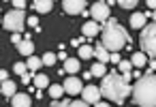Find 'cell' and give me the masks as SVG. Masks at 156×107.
<instances>
[{"label":"cell","instance_id":"cell-3","mask_svg":"<svg viewBox=\"0 0 156 107\" xmlns=\"http://www.w3.org/2000/svg\"><path fill=\"white\" fill-rule=\"evenodd\" d=\"M133 101L139 107H156V75H143L133 86Z\"/></svg>","mask_w":156,"mask_h":107},{"label":"cell","instance_id":"cell-5","mask_svg":"<svg viewBox=\"0 0 156 107\" xmlns=\"http://www.w3.org/2000/svg\"><path fill=\"white\" fill-rule=\"evenodd\" d=\"M24 24H26V15L24 11H9L5 17H2V26L13 32V34H20L24 30Z\"/></svg>","mask_w":156,"mask_h":107},{"label":"cell","instance_id":"cell-24","mask_svg":"<svg viewBox=\"0 0 156 107\" xmlns=\"http://www.w3.org/2000/svg\"><path fill=\"white\" fill-rule=\"evenodd\" d=\"M41 60H43V64H47V66H54V64H56V60H58V56H56V54H51V52H47V54H45Z\"/></svg>","mask_w":156,"mask_h":107},{"label":"cell","instance_id":"cell-32","mask_svg":"<svg viewBox=\"0 0 156 107\" xmlns=\"http://www.w3.org/2000/svg\"><path fill=\"white\" fill-rule=\"evenodd\" d=\"M13 7H15V11H22L26 7V2H24V0H13Z\"/></svg>","mask_w":156,"mask_h":107},{"label":"cell","instance_id":"cell-20","mask_svg":"<svg viewBox=\"0 0 156 107\" xmlns=\"http://www.w3.org/2000/svg\"><path fill=\"white\" fill-rule=\"evenodd\" d=\"M26 66H28V71H32V73H34L37 69H41V66H43V60H41V58H37V56H30V58L26 60Z\"/></svg>","mask_w":156,"mask_h":107},{"label":"cell","instance_id":"cell-8","mask_svg":"<svg viewBox=\"0 0 156 107\" xmlns=\"http://www.w3.org/2000/svg\"><path fill=\"white\" fill-rule=\"evenodd\" d=\"M62 9L69 13V15H81L86 11V2L83 0H64L62 2Z\"/></svg>","mask_w":156,"mask_h":107},{"label":"cell","instance_id":"cell-15","mask_svg":"<svg viewBox=\"0 0 156 107\" xmlns=\"http://www.w3.org/2000/svg\"><path fill=\"white\" fill-rule=\"evenodd\" d=\"M94 56H96V58L101 60V64H105V62H109V56H111V54H109V52H107V49L103 47V43H96Z\"/></svg>","mask_w":156,"mask_h":107},{"label":"cell","instance_id":"cell-4","mask_svg":"<svg viewBox=\"0 0 156 107\" xmlns=\"http://www.w3.org/2000/svg\"><path fill=\"white\" fill-rule=\"evenodd\" d=\"M139 43H141V49H143L145 56L156 58V24H150L141 30Z\"/></svg>","mask_w":156,"mask_h":107},{"label":"cell","instance_id":"cell-16","mask_svg":"<svg viewBox=\"0 0 156 107\" xmlns=\"http://www.w3.org/2000/svg\"><path fill=\"white\" fill-rule=\"evenodd\" d=\"M79 64H81V60H79V58H69V60L64 62V71H66V73H71V75H75V73L79 71Z\"/></svg>","mask_w":156,"mask_h":107},{"label":"cell","instance_id":"cell-34","mask_svg":"<svg viewBox=\"0 0 156 107\" xmlns=\"http://www.w3.org/2000/svg\"><path fill=\"white\" fill-rule=\"evenodd\" d=\"M147 64H150V66H147V75H154V71H156V60H150Z\"/></svg>","mask_w":156,"mask_h":107},{"label":"cell","instance_id":"cell-33","mask_svg":"<svg viewBox=\"0 0 156 107\" xmlns=\"http://www.w3.org/2000/svg\"><path fill=\"white\" fill-rule=\"evenodd\" d=\"M109 62H113V64H120V62H122L120 54H111V56H109Z\"/></svg>","mask_w":156,"mask_h":107},{"label":"cell","instance_id":"cell-11","mask_svg":"<svg viewBox=\"0 0 156 107\" xmlns=\"http://www.w3.org/2000/svg\"><path fill=\"white\" fill-rule=\"evenodd\" d=\"M81 30H83V37H96V34L103 30V26L96 24L94 20H90V22H86V24L81 26Z\"/></svg>","mask_w":156,"mask_h":107},{"label":"cell","instance_id":"cell-39","mask_svg":"<svg viewBox=\"0 0 156 107\" xmlns=\"http://www.w3.org/2000/svg\"><path fill=\"white\" fill-rule=\"evenodd\" d=\"M147 7H150V9H154V11H156V0H147Z\"/></svg>","mask_w":156,"mask_h":107},{"label":"cell","instance_id":"cell-2","mask_svg":"<svg viewBox=\"0 0 156 107\" xmlns=\"http://www.w3.org/2000/svg\"><path fill=\"white\" fill-rule=\"evenodd\" d=\"M130 84H124L122 81V75H118L115 71L107 77H103V84H101V96H107L109 101L113 103H124L126 96L130 94Z\"/></svg>","mask_w":156,"mask_h":107},{"label":"cell","instance_id":"cell-29","mask_svg":"<svg viewBox=\"0 0 156 107\" xmlns=\"http://www.w3.org/2000/svg\"><path fill=\"white\" fill-rule=\"evenodd\" d=\"M83 43H86V39H83V37H79V39H73V41H71V45H73V47H77V49H79Z\"/></svg>","mask_w":156,"mask_h":107},{"label":"cell","instance_id":"cell-31","mask_svg":"<svg viewBox=\"0 0 156 107\" xmlns=\"http://www.w3.org/2000/svg\"><path fill=\"white\" fill-rule=\"evenodd\" d=\"M69 103H71V101L62 98V101H54V103H51V107H69Z\"/></svg>","mask_w":156,"mask_h":107},{"label":"cell","instance_id":"cell-43","mask_svg":"<svg viewBox=\"0 0 156 107\" xmlns=\"http://www.w3.org/2000/svg\"><path fill=\"white\" fill-rule=\"evenodd\" d=\"M0 92H2V90H0Z\"/></svg>","mask_w":156,"mask_h":107},{"label":"cell","instance_id":"cell-25","mask_svg":"<svg viewBox=\"0 0 156 107\" xmlns=\"http://www.w3.org/2000/svg\"><path fill=\"white\" fill-rule=\"evenodd\" d=\"M122 9H135L137 7V0H120V2H118Z\"/></svg>","mask_w":156,"mask_h":107},{"label":"cell","instance_id":"cell-30","mask_svg":"<svg viewBox=\"0 0 156 107\" xmlns=\"http://www.w3.org/2000/svg\"><path fill=\"white\" fill-rule=\"evenodd\" d=\"M69 107H90V105H88L86 101H71Z\"/></svg>","mask_w":156,"mask_h":107},{"label":"cell","instance_id":"cell-12","mask_svg":"<svg viewBox=\"0 0 156 107\" xmlns=\"http://www.w3.org/2000/svg\"><path fill=\"white\" fill-rule=\"evenodd\" d=\"M145 26H147V17H145V13H133V15H130V28L143 30Z\"/></svg>","mask_w":156,"mask_h":107},{"label":"cell","instance_id":"cell-23","mask_svg":"<svg viewBox=\"0 0 156 107\" xmlns=\"http://www.w3.org/2000/svg\"><path fill=\"white\" fill-rule=\"evenodd\" d=\"M92 56H94V49H92L90 45H81V47H79V58L86 60V58H92Z\"/></svg>","mask_w":156,"mask_h":107},{"label":"cell","instance_id":"cell-18","mask_svg":"<svg viewBox=\"0 0 156 107\" xmlns=\"http://www.w3.org/2000/svg\"><path fill=\"white\" fill-rule=\"evenodd\" d=\"M130 64H133V66H137V69H141V66H145V64H147V56H145L143 52H139V54H133V58H130Z\"/></svg>","mask_w":156,"mask_h":107},{"label":"cell","instance_id":"cell-36","mask_svg":"<svg viewBox=\"0 0 156 107\" xmlns=\"http://www.w3.org/2000/svg\"><path fill=\"white\" fill-rule=\"evenodd\" d=\"M7 79H9V73L5 69H0V81H7Z\"/></svg>","mask_w":156,"mask_h":107},{"label":"cell","instance_id":"cell-13","mask_svg":"<svg viewBox=\"0 0 156 107\" xmlns=\"http://www.w3.org/2000/svg\"><path fill=\"white\" fill-rule=\"evenodd\" d=\"M17 52L22 54V56H26V58H30V56H34V43L30 41V39H24L20 45H17Z\"/></svg>","mask_w":156,"mask_h":107},{"label":"cell","instance_id":"cell-40","mask_svg":"<svg viewBox=\"0 0 156 107\" xmlns=\"http://www.w3.org/2000/svg\"><path fill=\"white\" fill-rule=\"evenodd\" d=\"M94 107H109V103H96Z\"/></svg>","mask_w":156,"mask_h":107},{"label":"cell","instance_id":"cell-28","mask_svg":"<svg viewBox=\"0 0 156 107\" xmlns=\"http://www.w3.org/2000/svg\"><path fill=\"white\" fill-rule=\"evenodd\" d=\"M32 79H34V73H32V71H26V73L22 75V81H24V84H28V81H32Z\"/></svg>","mask_w":156,"mask_h":107},{"label":"cell","instance_id":"cell-17","mask_svg":"<svg viewBox=\"0 0 156 107\" xmlns=\"http://www.w3.org/2000/svg\"><path fill=\"white\" fill-rule=\"evenodd\" d=\"M0 90H2V94H7L9 98H13V96L17 94V92H15L17 88H15V84H13L11 79H7V81H2V86H0Z\"/></svg>","mask_w":156,"mask_h":107},{"label":"cell","instance_id":"cell-37","mask_svg":"<svg viewBox=\"0 0 156 107\" xmlns=\"http://www.w3.org/2000/svg\"><path fill=\"white\" fill-rule=\"evenodd\" d=\"M11 43H17V45H20V43H22V37H20V34H11Z\"/></svg>","mask_w":156,"mask_h":107},{"label":"cell","instance_id":"cell-38","mask_svg":"<svg viewBox=\"0 0 156 107\" xmlns=\"http://www.w3.org/2000/svg\"><path fill=\"white\" fill-rule=\"evenodd\" d=\"M58 60H64V62L69 60V56H66V52H64V49H60V54H58Z\"/></svg>","mask_w":156,"mask_h":107},{"label":"cell","instance_id":"cell-42","mask_svg":"<svg viewBox=\"0 0 156 107\" xmlns=\"http://www.w3.org/2000/svg\"><path fill=\"white\" fill-rule=\"evenodd\" d=\"M0 26H2V17H0Z\"/></svg>","mask_w":156,"mask_h":107},{"label":"cell","instance_id":"cell-6","mask_svg":"<svg viewBox=\"0 0 156 107\" xmlns=\"http://www.w3.org/2000/svg\"><path fill=\"white\" fill-rule=\"evenodd\" d=\"M90 15H92V20L96 24L107 22L109 20V7H107V2H94L92 9H90Z\"/></svg>","mask_w":156,"mask_h":107},{"label":"cell","instance_id":"cell-41","mask_svg":"<svg viewBox=\"0 0 156 107\" xmlns=\"http://www.w3.org/2000/svg\"><path fill=\"white\" fill-rule=\"evenodd\" d=\"M152 17H154V24H156V11H154V13H152Z\"/></svg>","mask_w":156,"mask_h":107},{"label":"cell","instance_id":"cell-26","mask_svg":"<svg viewBox=\"0 0 156 107\" xmlns=\"http://www.w3.org/2000/svg\"><path fill=\"white\" fill-rule=\"evenodd\" d=\"M118 66H120V71H122V73H130V66H133V64H130V60H122Z\"/></svg>","mask_w":156,"mask_h":107},{"label":"cell","instance_id":"cell-21","mask_svg":"<svg viewBox=\"0 0 156 107\" xmlns=\"http://www.w3.org/2000/svg\"><path fill=\"white\" fill-rule=\"evenodd\" d=\"M90 73H92V77H105L107 69H105V64H101V62H94V64H92V69H90Z\"/></svg>","mask_w":156,"mask_h":107},{"label":"cell","instance_id":"cell-1","mask_svg":"<svg viewBox=\"0 0 156 107\" xmlns=\"http://www.w3.org/2000/svg\"><path fill=\"white\" fill-rule=\"evenodd\" d=\"M103 39H101V43H103V47L109 52V54H118L126 43H128V32L124 30V26H120V22L118 20H107L105 22V26H103Z\"/></svg>","mask_w":156,"mask_h":107},{"label":"cell","instance_id":"cell-7","mask_svg":"<svg viewBox=\"0 0 156 107\" xmlns=\"http://www.w3.org/2000/svg\"><path fill=\"white\" fill-rule=\"evenodd\" d=\"M81 101H86L88 105H90V103H92V105L101 103V88H96V86H86V88L81 90Z\"/></svg>","mask_w":156,"mask_h":107},{"label":"cell","instance_id":"cell-27","mask_svg":"<svg viewBox=\"0 0 156 107\" xmlns=\"http://www.w3.org/2000/svg\"><path fill=\"white\" fill-rule=\"evenodd\" d=\"M13 69H15V73H17V75H24L28 66H26V62H17V64H15Z\"/></svg>","mask_w":156,"mask_h":107},{"label":"cell","instance_id":"cell-35","mask_svg":"<svg viewBox=\"0 0 156 107\" xmlns=\"http://www.w3.org/2000/svg\"><path fill=\"white\" fill-rule=\"evenodd\" d=\"M28 26H32V28L39 30V20H37V17H28Z\"/></svg>","mask_w":156,"mask_h":107},{"label":"cell","instance_id":"cell-14","mask_svg":"<svg viewBox=\"0 0 156 107\" xmlns=\"http://www.w3.org/2000/svg\"><path fill=\"white\" fill-rule=\"evenodd\" d=\"M32 9H34L37 13H49V11L54 9V2H51V0H34V2H32Z\"/></svg>","mask_w":156,"mask_h":107},{"label":"cell","instance_id":"cell-10","mask_svg":"<svg viewBox=\"0 0 156 107\" xmlns=\"http://www.w3.org/2000/svg\"><path fill=\"white\" fill-rule=\"evenodd\" d=\"M11 105H13V107H30V105H32V98L28 96V92H17V94L11 98Z\"/></svg>","mask_w":156,"mask_h":107},{"label":"cell","instance_id":"cell-19","mask_svg":"<svg viewBox=\"0 0 156 107\" xmlns=\"http://www.w3.org/2000/svg\"><path fill=\"white\" fill-rule=\"evenodd\" d=\"M62 94H64V86H60V84L49 86V96H51L54 101H60V98H62Z\"/></svg>","mask_w":156,"mask_h":107},{"label":"cell","instance_id":"cell-9","mask_svg":"<svg viewBox=\"0 0 156 107\" xmlns=\"http://www.w3.org/2000/svg\"><path fill=\"white\" fill-rule=\"evenodd\" d=\"M81 77H66L64 79V94H81Z\"/></svg>","mask_w":156,"mask_h":107},{"label":"cell","instance_id":"cell-22","mask_svg":"<svg viewBox=\"0 0 156 107\" xmlns=\"http://www.w3.org/2000/svg\"><path fill=\"white\" fill-rule=\"evenodd\" d=\"M32 81H34V86H37L39 90L49 86V77H47V75H34V79H32Z\"/></svg>","mask_w":156,"mask_h":107}]
</instances>
